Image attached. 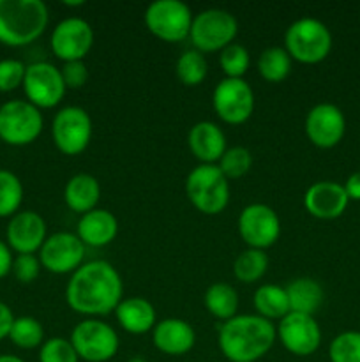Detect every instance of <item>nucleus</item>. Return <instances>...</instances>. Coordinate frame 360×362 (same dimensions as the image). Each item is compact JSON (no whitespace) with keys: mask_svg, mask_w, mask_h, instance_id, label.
I'll return each mask as SVG.
<instances>
[{"mask_svg":"<svg viewBox=\"0 0 360 362\" xmlns=\"http://www.w3.org/2000/svg\"><path fill=\"white\" fill-rule=\"evenodd\" d=\"M124 283L120 272L106 260L80 265L66 288L67 304L76 313L97 317L106 315L122 300Z\"/></svg>","mask_w":360,"mask_h":362,"instance_id":"nucleus-1","label":"nucleus"},{"mask_svg":"<svg viewBox=\"0 0 360 362\" xmlns=\"http://www.w3.org/2000/svg\"><path fill=\"white\" fill-rule=\"evenodd\" d=\"M277 329L261 315H235L219 327V349L232 362H256L272 349Z\"/></svg>","mask_w":360,"mask_h":362,"instance_id":"nucleus-2","label":"nucleus"},{"mask_svg":"<svg viewBox=\"0 0 360 362\" xmlns=\"http://www.w3.org/2000/svg\"><path fill=\"white\" fill-rule=\"evenodd\" d=\"M48 20V6L42 0H0V42L28 45L44 32Z\"/></svg>","mask_w":360,"mask_h":362,"instance_id":"nucleus-3","label":"nucleus"},{"mask_svg":"<svg viewBox=\"0 0 360 362\" xmlns=\"http://www.w3.org/2000/svg\"><path fill=\"white\" fill-rule=\"evenodd\" d=\"M284 48L299 62H321L332 49V34L318 18L302 16L286 28Z\"/></svg>","mask_w":360,"mask_h":362,"instance_id":"nucleus-4","label":"nucleus"},{"mask_svg":"<svg viewBox=\"0 0 360 362\" xmlns=\"http://www.w3.org/2000/svg\"><path fill=\"white\" fill-rule=\"evenodd\" d=\"M186 191L191 204L205 214H217L229 202V184L217 165L194 166L186 179Z\"/></svg>","mask_w":360,"mask_h":362,"instance_id":"nucleus-5","label":"nucleus"},{"mask_svg":"<svg viewBox=\"0 0 360 362\" xmlns=\"http://www.w3.org/2000/svg\"><path fill=\"white\" fill-rule=\"evenodd\" d=\"M236 32L239 21L229 11L210 7L194 14L189 37L201 53L215 52L233 42Z\"/></svg>","mask_w":360,"mask_h":362,"instance_id":"nucleus-6","label":"nucleus"},{"mask_svg":"<svg viewBox=\"0 0 360 362\" xmlns=\"http://www.w3.org/2000/svg\"><path fill=\"white\" fill-rule=\"evenodd\" d=\"M71 343L78 357L87 362H106L119 352V334L106 322L87 318L74 325Z\"/></svg>","mask_w":360,"mask_h":362,"instance_id":"nucleus-7","label":"nucleus"},{"mask_svg":"<svg viewBox=\"0 0 360 362\" xmlns=\"http://www.w3.org/2000/svg\"><path fill=\"white\" fill-rule=\"evenodd\" d=\"M42 113L25 99H11L0 105V138L9 145H28L41 134Z\"/></svg>","mask_w":360,"mask_h":362,"instance_id":"nucleus-8","label":"nucleus"},{"mask_svg":"<svg viewBox=\"0 0 360 362\" xmlns=\"http://www.w3.org/2000/svg\"><path fill=\"white\" fill-rule=\"evenodd\" d=\"M194 14L182 0H154L145 9V25L164 41H180L191 32Z\"/></svg>","mask_w":360,"mask_h":362,"instance_id":"nucleus-9","label":"nucleus"},{"mask_svg":"<svg viewBox=\"0 0 360 362\" xmlns=\"http://www.w3.org/2000/svg\"><path fill=\"white\" fill-rule=\"evenodd\" d=\"M52 136L56 147L67 156L80 154L92 138V119L81 106H64L53 117Z\"/></svg>","mask_w":360,"mask_h":362,"instance_id":"nucleus-10","label":"nucleus"},{"mask_svg":"<svg viewBox=\"0 0 360 362\" xmlns=\"http://www.w3.org/2000/svg\"><path fill=\"white\" fill-rule=\"evenodd\" d=\"M62 73L52 62H34L28 64L23 78V90L27 101L37 108H52L59 105L60 99L66 94Z\"/></svg>","mask_w":360,"mask_h":362,"instance_id":"nucleus-11","label":"nucleus"},{"mask_svg":"<svg viewBox=\"0 0 360 362\" xmlns=\"http://www.w3.org/2000/svg\"><path fill=\"white\" fill-rule=\"evenodd\" d=\"M214 110L224 122L240 124L254 110V92L244 78H222L212 94Z\"/></svg>","mask_w":360,"mask_h":362,"instance_id":"nucleus-12","label":"nucleus"},{"mask_svg":"<svg viewBox=\"0 0 360 362\" xmlns=\"http://www.w3.org/2000/svg\"><path fill=\"white\" fill-rule=\"evenodd\" d=\"M239 232L247 246L265 250L279 239L281 219L268 205L249 204L239 216Z\"/></svg>","mask_w":360,"mask_h":362,"instance_id":"nucleus-13","label":"nucleus"},{"mask_svg":"<svg viewBox=\"0 0 360 362\" xmlns=\"http://www.w3.org/2000/svg\"><path fill=\"white\" fill-rule=\"evenodd\" d=\"M53 53L64 62L83 60L94 45V28L87 20L80 16L64 18L55 25L49 37Z\"/></svg>","mask_w":360,"mask_h":362,"instance_id":"nucleus-14","label":"nucleus"},{"mask_svg":"<svg viewBox=\"0 0 360 362\" xmlns=\"http://www.w3.org/2000/svg\"><path fill=\"white\" fill-rule=\"evenodd\" d=\"M85 257V244L76 233L56 232L46 237L39 250V262L44 269L55 274L74 272Z\"/></svg>","mask_w":360,"mask_h":362,"instance_id":"nucleus-15","label":"nucleus"},{"mask_svg":"<svg viewBox=\"0 0 360 362\" xmlns=\"http://www.w3.org/2000/svg\"><path fill=\"white\" fill-rule=\"evenodd\" d=\"M277 334L284 349L300 357L311 356L321 345V329L313 315L289 311L279 320Z\"/></svg>","mask_w":360,"mask_h":362,"instance_id":"nucleus-16","label":"nucleus"},{"mask_svg":"<svg viewBox=\"0 0 360 362\" xmlns=\"http://www.w3.org/2000/svg\"><path fill=\"white\" fill-rule=\"evenodd\" d=\"M344 113L332 103H318L307 113L306 133L316 147H335L344 136Z\"/></svg>","mask_w":360,"mask_h":362,"instance_id":"nucleus-17","label":"nucleus"},{"mask_svg":"<svg viewBox=\"0 0 360 362\" xmlns=\"http://www.w3.org/2000/svg\"><path fill=\"white\" fill-rule=\"evenodd\" d=\"M7 244L18 255H34L46 240V223L37 212L21 211L7 225Z\"/></svg>","mask_w":360,"mask_h":362,"instance_id":"nucleus-18","label":"nucleus"},{"mask_svg":"<svg viewBox=\"0 0 360 362\" xmlns=\"http://www.w3.org/2000/svg\"><path fill=\"white\" fill-rule=\"evenodd\" d=\"M348 194L344 186L334 180H318L307 187L304 205L307 212L320 219H335L348 207Z\"/></svg>","mask_w":360,"mask_h":362,"instance_id":"nucleus-19","label":"nucleus"},{"mask_svg":"<svg viewBox=\"0 0 360 362\" xmlns=\"http://www.w3.org/2000/svg\"><path fill=\"white\" fill-rule=\"evenodd\" d=\"M154 345L168 356H184L196 343V332L182 318H164L152 329Z\"/></svg>","mask_w":360,"mask_h":362,"instance_id":"nucleus-20","label":"nucleus"},{"mask_svg":"<svg viewBox=\"0 0 360 362\" xmlns=\"http://www.w3.org/2000/svg\"><path fill=\"white\" fill-rule=\"evenodd\" d=\"M187 144L191 152L201 163L215 165L226 151V136L217 124L210 120H200L194 124L187 134Z\"/></svg>","mask_w":360,"mask_h":362,"instance_id":"nucleus-21","label":"nucleus"},{"mask_svg":"<svg viewBox=\"0 0 360 362\" xmlns=\"http://www.w3.org/2000/svg\"><path fill=\"white\" fill-rule=\"evenodd\" d=\"M116 232H119V221L113 212L97 207L81 214L76 226V235L80 237L81 243L97 247L112 243Z\"/></svg>","mask_w":360,"mask_h":362,"instance_id":"nucleus-22","label":"nucleus"},{"mask_svg":"<svg viewBox=\"0 0 360 362\" xmlns=\"http://www.w3.org/2000/svg\"><path fill=\"white\" fill-rule=\"evenodd\" d=\"M119 324L133 334H143L155 325V308L145 297H126L115 308Z\"/></svg>","mask_w":360,"mask_h":362,"instance_id":"nucleus-23","label":"nucleus"},{"mask_svg":"<svg viewBox=\"0 0 360 362\" xmlns=\"http://www.w3.org/2000/svg\"><path fill=\"white\" fill-rule=\"evenodd\" d=\"M99 197H101V186H99V180L90 173H76L67 180L64 187L66 204L80 214L95 209Z\"/></svg>","mask_w":360,"mask_h":362,"instance_id":"nucleus-24","label":"nucleus"},{"mask_svg":"<svg viewBox=\"0 0 360 362\" xmlns=\"http://www.w3.org/2000/svg\"><path fill=\"white\" fill-rule=\"evenodd\" d=\"M284 288L288 293L289 310L295 313L314 315L323 303V288L313 278H296Z\"/></svg>","mask_w":360,"mask_h":362,"instance_id":"nucleus-25","label":"nucleus"},{"mask_svg":"<svg viewBox=\"0 0 360 362\" xmlns=\"http://www.w3.org/2000/svg\"><path fill=\"white\" fill-rule=\"evenodd\" d=\"M254 308L258 315L268 318H284L289 313V300L284 286L279 285H261L254 292Z\"/></svg>","mask_w":360,"mask_h":362,"instance_id":"nucleus-26","label":"nucleus"},{"mask_svg":"<svg viewBox=\"0 0 360 362\" xmlns=\"http://www.w3.org/2000/svg\"><path fill=\"white\" fill-rule=\"evenodd\" d=\"M207 310L221 320H229L239 310V293L228 283H212L203 296Z\"/></svg>","mask_w":360,"mask_h":362,"instance_id":"nucleus-27","label":"nucleus"},{"mask_svg":"<svg viewBox=\"0 0 360 362\" xmlns=\"http://www.w3.org/2000/svg\"><path fill=\"white\" fill-rule=\"evenodd\" d=\"M258 71L268 81H281L292 71V55L282 46H268L258 57Z\"/></svg>","mask_w":360,"mask_h":362,"instance_id":"nucleus-28","label":"nucleus"},{"mask_svg":"<svg viewBox=\"0 0 360 362\" xmlns=\"http://www.w3.org/2000/svg\"><path fill=\"white\" fill-rule=\"evenodd\" d=\"M268 267V257L263 250L247 247L236 255L233 262V274L242 283H253L265 274Z\"/></svg>","mask_w":360,"mask_h":362,"instance_id":"nucleus-29","label":"nucleus"},{"mask_svg":"<svg viewBox=\"0 0 360 362\" xmlns=\"http://www.w3.org/2000/svg\"><path fill=\"white\" fill-rule=\"evenodd\" d=\"M9 339L20 349H35L44 343V329L37 318L18 317L14 318L13 327L9 331Z\"/></svg>","mask_w":360,"mask_h":362,"instance_id":"nucleus-30","label":"nucleus"},{"mask_svg":"<svg viewBox=\"0 0 360 362\" xmlns=\"http://www.w3.org/2000/svg\"><path fill=\"white\" fill-rule=\"evenodd\" d=\"M23 200V184L16 173L0 168V218H7L20 209Z\"/></svg>","mask_w":360,"mask_h":362,"instance_id":"nucleus-31","label":"nucleus"},{"mask_svg":"<svg viewBox=\"0 0 360 362\" xmlns=\"http://www.w3.org/2000/svg\"><path fill=\"white\" fill-rule=\"evenodd\" d=\"M208 71L207 59L200 49H187L176 59L175 73L186 85H198L205 80Z\"/></svg>","mask_w":360,"mask_h":362,"instance_id":"nucleus-32","label":"nucleus"},{"mask_svg":"<svg viewBox=\"0 0 360 362\" xmlns=\"http://www.w3.org/2000/svg\"><path fill=\"white\" fill-rule=\"evenodd\" d=\"M330 362H360V332L344 331L335 336L328 346Z\"/></svg>","mask_w":360,"mask_h":362,"instance_id":"nucleus-33","label":"nucleus"},{"mask_svg":"<svg viewBox=\"0 0 360 362\" xmlns=\"http://www.w3.org/2000/svg\"><path fill=\"white\" fill-rule=\"evenodd\" d=\"M249 52L240 42H229L219 55V64L226 73V78H242L249 69Z\"/></svg>","mask_w":360,"mask_h":362,"instance_id":"nucleus-34","label":"nucleus"},{"mask_svg":"<svg viewBox=\"0 0 360 362\" xmlns=\"http://www.w3.org/2000/svg\"><path fill=\"white\" fill-rule=\"evenodd\" d=\"M253 165V154L249 148L242 147V145H235V147L226 148L224 154L219 159V168L224 173L226 179H236L247 173V170Z\"/></svg>","mask_w":360,"mask_h":362,"instance_id":"nucleus-35","label":"nucleus"},{"mask_svg":"<svg viewBox=\"0 0 360 362\" xmlns=\"http://www.w3.org/2000/svg\"><path fill=\"white\" fill-rule=\"evenodd\" d=\"M78 361H80V357H78L71 339L60 338V336L46 339V341L41 345V350H39V362H78Z\"/></svg>","mask_w":360,"mask_h":362,"instance_id":"nucleus-36","label":"nucleus"},{"mask_svg":"<svg viewBox=\"0 0 360 362\" xmlns=\"http://www.w3.org/2000/svg\"><path fill=\"white\" fill-rule=\"evenodd\" d=\"M25 71H27V66L21 60H0V92H11L23 85Z\"/></svg>","mask_w":360,"mask_h":362,"instance_id":"nucleus-37","label":"nucleus"},{"mask_svg":"<svg viewBox=\"0 0 360 362\" xmlns=\"http://www.w3.org/2000/svg\"><path fill=\"white\" fill-rule=\"evenodd\" d=\"M13 274L20 283H32L39 276L41 271V262L35 255H18L13 260Z\"/></svg>","mask_w":360,"mask_h":362,"instance_id":"nucleus-38","label":"nucleus"},{"mask_svg":"<svg viewBox=\"0 0 360 362\" xmlns=\"http://www.w3.org/2000/svg\"><path fill=\"white\" fill-rule=\"evenodd\" d=\"M60 73H62L64 83L67 88L83 87L88 78V69L83 60H67L60 67Z\"/></svg>","mask_w":360,"mask_h":362,"instance_id":"nucleus-39","label":"nucleus"},{"mask_svg":"<svg viewBox=\"0 0 360 362\" xmlns=\"http://www.w3.org/2000/svg\"><path fill=\"white\" fill-rule=\"evenodd\" d=\"M13 311H11V308L7 306L6 303L0 300V341H2L4 338H9V331L11 327H13Z\"/></svg>","mask_w":360,"mask_h":362,"instance_id":"nucleus-40","label":"nucleus"},{"mask_svg":"<svg viewBox=\"0 0 360 362\" xmlns=\"http://www.w3.org/2000/svg\"><path fill=\"white\" fill-rule=\"evenodd\" d=\"M13 260L14 258L13 253H11L9 244L0 239V278L9 274L11 269H13Z\"/></svg>","mask_w":360,"mask_h":362,"instance_id":"nucleus-41","label":"nucleus"},{"mask_svg":"<svg viewBox=\"0 0 360 362\" xmlns=\"http://www.w3.org/2000/svg\"><path fill=\"white\" fill-rule=\"evenodd\" d=\"M342 186L349 200H360V170L353 172Z\"/></svg>","mask_w":360,"mask_h":362,"instance_id":"nucleus-42","label":"nucleus"},{"mask_svg":"<svg viewBox=\"0 0 360 362\" xmlns=\"http://www.w3.org/2000/svg\"><path fill=\"white\" fill-rule=\"evenodd\" d=\"M0 362H25L18 356H0Z\"/></svg>","mask_w":360,"mask_h":362,"instance_id":"nucleus-43","label":"nucleus"},{"mask_svg":"<svg viewBox=\"0 0 360 362\" xmlns=\"http://www.w3.org/2000/svg\"><path fill=\"white\" fill-rule=\"evenodd\" d=\"M64 4H66V6L76 7V6H83V0H64Z\"/></svg>","mask_w":360,"mask_h":362,"instance_id":"nucleus-44","label":"nucleus"},{"mask_svg":"<svg viewBox=\"0 0 360 362\" xmlns=\"http://www.w3.org/2000/svg\"><path fill=\"white\" fill-rule=\"evenodd\" d=\"M127 362H148V361L145 359V357H141V356H133V357H129V359H127Z\"/></svg>","mask_w":360,"mask_h":362,"instance_id":"nucleus-45","label":"nucleus"}]
</instances>
